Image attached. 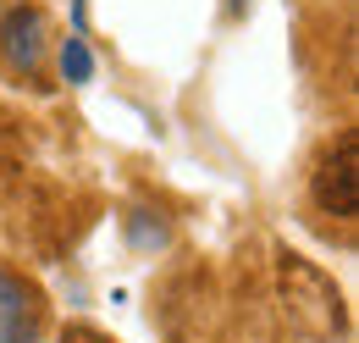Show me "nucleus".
Returning a JSON list of instances; mask_svg holds the SVG:
<instances>
[{"mask_svg":"<svg viewBox=\"0 0 359 343\" xmlns=\"http://www.w3.org/2000/svg\"><path fill=\"white\" fill-rule=\"evenodd\" d=\"M34 338H39V294L22 277L0 271V343H34Z\"/></svg>","mask_w":359,"mask_h":343,"instance_id":"3","label":"nucleus"},{"mask_svg":"<svg viewBox=\"0 0 359 343\" xmlns=\"http://www.w3.org/2000/svg\"><path fill=\"white\" fill-rule=\"evenodd\" d=\"M276 294H282V310L310 332V338H343V327H348V316H343V294H337V283L304 260L299 250H282L276 255Z\"/></svg>","mask_w":359,"mask_h":343,"instance_id":"1","label":"nucleus"},{"mask_svg":"<svg viewBox=\"0 0 359 343\" xmlns=\"http://www.w3.org/2000/svg\"><path fill=\"white\" fill-rule=\"evenodd\" d=\"M0 44H6V61H11V67L39 72V61H45V17H39V6H17V11H6Z\"/></svg>","mask_w":359,"mask_h":343,"instance_id":"4","label":"nucleus"},{"mask_svg":"<svg viewBox=\"0 0 359 343\" xmlns=\"http://www.w3.org/2000/svg\"><path fill=\"white\" fill-rule=\"evenodd\" d=\"M61 343H116V338H105L100 327H83V321H78V327H67V332H61Z\"/></svg>","mask_w":359,"mask_h":343,"instance_id":"6","label":"nucleus"},{"mask_svg":"<svg viewBox=\"0 0 359 343\" xmlns=\"http://www.w3.org/2000/svg\"><path fill=\"white\" fill-rule=\"evenodd\" d=\"M315 205L332 216H359V133H343L315 167Z\"/></svg>","mask_w":359,"mask_h":343,"instance_id":"2","label":"nucleus"},{"mask_svg":"<svg viewBox=\"0 0 359 343\" xmlns=\"http://www.w3.org/2000/svg\"><path fill=\"white\" fill-rule=\"evenodd\" d=\"M61 72H67V84H89L94 78V56H89V44L78 39V34L61 44Z\"/></svg>","mask_w":359,"mask_h":343,"instance_id":"5","label":"nucleus"}]
</instances>
